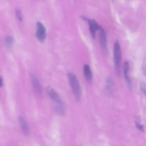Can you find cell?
I'll list each match as a JSON object with an SVG mask.
<instances>
[{
    "label": "cell",
    "mask_w": 146,
    "mask_h": 146,
    "mask_svg": "<svg viewBox=\"0 0 146 146\" xmlns=\"http://www.w3.org/2000/svg\"><path fill=\"white\" fill-rule=\"evenodd\" d=\"M46 91L49 97L54 103V107L56 111L60 115L63 114V103L59 94L52 88L49 86L46 88Z\"/></svg>",
    "instance_id": "1"
},
{
    "label": "cell",
    "mask_w": 146,
    "mask_h": 146,
    "mask_svg": "<svg viewBox=\"0 0 146 146\" xmlns=\"http://www.w3.org/2000/svg\"><path fill=\"white\" fill-rule=\"evenodd\" d=\"M67 76L74 97L76 100H80L82 95V90L76 75L72 72H69L67 74Z\"/></svg>",
    "instance_id": "2"
},
{
    "label": "cell",
    "mask_w": 146,
    "mask_h": 146,
    "mask_svg": "<svg viewBox=\"0 0 146 146\" xmlns=\"http://www.w3.org/2000/svg\"><path fill=\"white\" fill-rule=\"evenodd\" d=\"M113 59L116 71L119 73L120 71L121 60V50L119 43L116 41L113 47Z\"/></svg>",
    "instance_id": "3"
},
{
    "label": "cell",
    "mask_w": 146,
    "mask_h": 146,
    "mask_svg": "<svg viewBox=\"0 0 146 146\" xmlns=\"http://www.w3.org/2000/svg\"><path fill=\"white\" fill-rule=\"evenodd\" d=\"M81 17H82V19H83V20H84L88 22V25H89V30H90V33L91 36L92 37V38L94 39L95 37L96 31L99 30L100 26L94 19H89L84 16H82Z\"/></svg>",
    "instance_id": "4"
},
{
    "label": "cell",
    "mask_w": 146,
    "mask_h": 146,
    "mask_svg": "<svg viewBox=\"0 0 146 146\" xmlns=\"http://www.w3.org/2000/svg\"><path fill=\"white\" fill-rule=\"evenodd\" d=\"M36 36L37 39L41 42H44L46 38V29L44 25L40 22H38L36 23Z\"/></svg>",
    "instance_id": "5"
},
{
    "label": "cell",
    "mask_w": 146,
    "mask_h": 146,
    "mask_svg": "<svg viewBox=\"0 0 146 146\" xmlns=\"http://www.w3.org/2000/svg\"><path fill=\"white\" fill-rule=\"evenodd\" d=\"M124 78L127 84L128 87L131 90L132 88V82L130 78L129 77L128 75V72H129V63L127 61H125L124 63Z\"/></svg>",
    "instance_id": "6"
},
{
    "label": "cell",
    "mask_w": 146,
    "mask_h": 146,
    "mask_svg": "<svg viewBox=\"0 0 146 146\" xmlns=\"http://www.w3.org/2000/svg\"><path fill=\"white\" fill-rule=\"evenodd\" d=\"M30 78L34 90L37 94H40L42 92V87L38 79L33 74L30 75Z\"/></svg>",
    "instance_id": "7"
},
{
    "label": "cell",
    "mask_w": 146,
    "mask_h": 146,
    "mask_svg": "<svg viewBox=\"0 0 146 146\" xmlns=\"http://www.w3.org/2000/svg\"><path fill=\"white\" fill-rule=\"evenodd\" d=\"M99 30V39H100L102 46L104 49H106L107 46V39L106 32L101 26H100Z\"/></svg>",
    "instance_id": "8"
},
{
    "label": "cell",
    "mask_w": 146,
    "mask_h": 146,
    "mask_svg": "<svg viewBox=\"0 0 146 146\" xmlns=\"http://www.w3.org/2000/svg\"><path fill=\"white\" fill-rule=\"evenodd\" d=\"M18 122H19L20 128H21L22 131L23 132V133L25 135H27L29 133V130L28 125H27L26 120L22 117L19 116L18 117Z\"/></svg>",
    "instance_id": "9"
},
{
    "label": "cell",
    "mask_w": 146,
    "mask_h": 146,
    "mask_svg": "<svg viewBox=\"0 0 146 146\" xmlns=\"http://www.w3.org/2000/svg\"><path fill=\"white\" fill-rule=\"evenodd\" d=\"M84 75L86 80L88 82H91L92 80V74L91 68L88 64H84Z\"/></svg>",
    "instance_id": "10"
},
{
    "label": "cell",
    "mask_w": 146,
    "mask_h": 146,
    "mask_svg": "<svg viewBox=\"0 0 146 146\" xmlns=\"http://www.w3.org/2000/svg\"><path fill=\"white\" fill-rule=\"evenodd\" d=\"M113 83L112 79L111 78H108L106 81V91L107 94H111L113 91Z\"/></svg>",
    "instance_id": "11"
},
{
    "label": "cell",
    "mask_w": 146,
    "mask_h": 146,
    "mask_svg": "<svg viewBox=\"0 0 146 146\" xmlns=\"http://www.w3.org/2000/svg\"><path fill=\"white\" fill-rule=\"evenodd\" d=\"M5 44L7 48H11L14 44V39L11 35H7L5 38Z\"/></svg>",
    "instance_id": "12"
},
{
    "label": "cell",
    "mask_w": 146,
    "mask_h": 146,
    "mask_svg": "<svg viewBox=\"0 0 146 146\" xmlns=\"http://www.w3.org/2000/svg\"><path fill=\"white\" fill-rule=\"evenodd\" d=\"M15 15H16V17H17V18L18 19V20L19 21H22V19H23V15H22V11H21V10L20 9H17L15 10Z\"/></svg>",
    "instance_id": "13"
},
{
    "label": "cell",
    "mask_w": 146,
    "mask_h": 146,
    "mask_svg": "<svg viewBox=\"0 0 146 146\" xmlns=\"http://www.w3.org/2000/svg\"><path fill=\"white\" fill-rule=\"evenodd\" d=\"M140 90L143 93L144 95L145 94V83L144 82H141L140 85Z\"/></svg>",
    "instance_id": "14"
},
{
    "label": "cell",
    "mask_w": 146,
    "mask_h": 146,
    "mask_svg": "<svg viewBox=\"0 0 146 146\" xmlns=\"http://www.w3.org/2000/svg\"><path fill=\"white\" fill-rule=\"evenodd\" d=\"M136 127L139 129H140V131H143V129H144V127H143V125H141V124H140V123H136Z\"/></svg>",
    "instance_id": "15"
},
{
    "label": "cell",
    "mask_w": 146,
    "mask_h": 146,
    "mask_svg": "<svg viewBox=\"0 0 146 146\" xmlns=\"http://www.w3.org/2000/svg\"><path fill=\"white\" fill-rule=\"evenodd\" d=\"M142 70L143 71V72H144V74L145 75V60L144 59V61H143V63L142 64Z\"/></svg>",
    "instance_id": "16"
},
{
    "label": "cell",
    "mask_w": 146,
    "mask_h": 146,
    "mask_svg": "<svg viewBox=\"0 0 146 146\" xmlns=\"http://www.w3.org/2000/svg\"><path fill=\"white\" fill-rule=\"evenodd\" d=\"M3 78L1 76H0V87H2L3 86Z\"/></svg>",
    "instance_id": "17"
}]
</instances>
